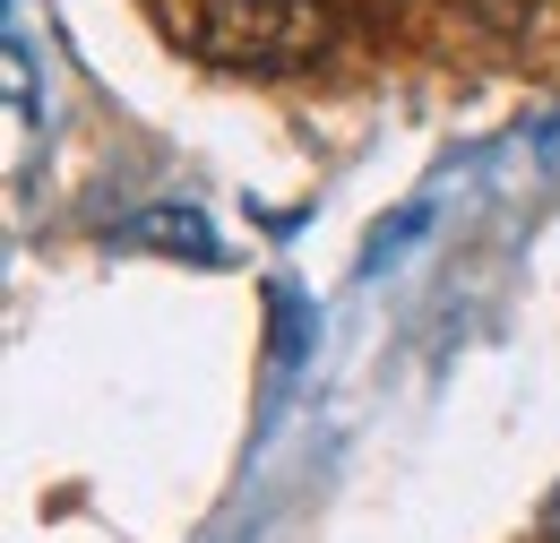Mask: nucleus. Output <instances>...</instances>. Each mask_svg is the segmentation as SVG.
I'll return each mask as SVG.
<instances>
[{"label": "nucleus", "mask_w": 560, "mask_h": 543, "mask_svg": "<svg viewBox=\"0 0 560 543\" xmlns=\"http://www.w3.org/2000/svg\"><path fill=\"white\" fill-rule=\"evenodd\" d=\"M337 44V0H199V53L215 69H302Z\"/></svg>", "instance_id": "nucleus-1"}, {"label": "nucleus", "mask_w": 560, "mask_h": 543, "mask_svg": "<svg viewBox=\"0 0 560 543\" xmlns=\"http://www.w3.org/2000/svg\"><path fill=\"white\" fill-rule=\"evenodd\" d=\"M544 543H560V492H552V509H544Z\"/></svg>", "instance_id": "nucleus-3"}, {"label": "nucleus", "mask_w": 560, "mask_h": 543, "mask_svg": "<svg viewBox=\"0 0 560 543\" xmlns=\"http://www.w3.org/2000/svg\"><path fill=\"white\" fill-rule=\"evenodd\" d=\"M466 18H483V26H500V35H517L526 18H535V0H457Z\"/></svg>", "instance_id": "nucleus-2"}]
</instances>
